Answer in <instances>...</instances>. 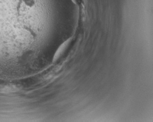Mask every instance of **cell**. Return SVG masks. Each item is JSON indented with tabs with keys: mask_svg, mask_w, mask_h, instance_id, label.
Wrapping results in <instances>:
<instances>
[{
	"mask_svg": "<svg viewBox=\"0 0 153 122\" xmlns=\"http://www.w3.org/2000/svg\"><path fill=\"white\" fill-rule=\"evenodd\" d=\"M72 40V38H68L59 46V47L58 48L55 54L54 55L53 60H52L53 62H55L61 57L62 55L64 54V52H65V51L67 50V48H68L71 43Z\"/></svg>",
	"mask_w": 153,
	"mask_h": 122,
	"instance_id": "1",
	"label": "cell"
},
{
	"mask_svg": "<svg viewBox=\"0 0 153 122\" xmlns=\"http://www.w3.org/2000/svg\"><path fill=\"white\" fill-rule=\"evenodd\" d=\"M21 1L28 7H33L36 4L35 0H21Z\"/></svg>",
	"mask_w": 153,
	"mask_h": 122,
	"instance_id": "2",
	"label": "cell"
},
{
	"mask_svg": "<svg viewBox=\"0 0 153 122\" xmlns=\"http://www.w3.org/2000/svg\"><path fill=\"white\" fill-rule=\"evenodd\" d=\"M72 1H73V3L76 4H80L82 0H71Z\"/></svg>",
	"mask_w": 153,
	"mask_h": 122,
	"instance_id": "3",
	"label": "cell"
}]
</instances>
